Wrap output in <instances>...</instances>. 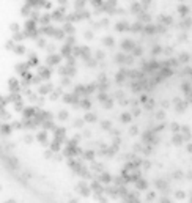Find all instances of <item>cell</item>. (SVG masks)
<instances>
[{
	"mask_svg": "<svg viewBox=\"0 0 192 203\" xmlns=\"http://www.w3.org/2000/svg\"><path fill=\"white\" fill-rule=\"evenodd\" d=\"M176 11H178V14H179L181 18H184V16H189L190 8H189L187 5H184V3H179V5L176 7Z\"/></svg>",
	"mask_w": 192,
	"mask_h": 203,
	"instance_id": "30bf717a",
	"label": "cell"
},
{
	"mask_svg": "<svg viewBox=\"0 0 192 203\" xmlns=\"http://www.w3.org/2000/svg\"><path fill=\"white\" fill-rule=\"evenodd\" d=\"M103 46H104V49H112L115 44H117V41H115V38L114 36H110V35H107V36H104L103 40Z\"/></svg>",
	"mask_w": 192,
	"mask_h": 203,
	"instance_id": "5b68a950",
	"label": "cell"
},
{
	"mask_svg": "<svg viewBox=\"0 0 192 203\" xmlns=\"http://www.w3.org/2000/svg\"><path fill=\"white\" fill-rule=\"evenodd\" d=\"M43 8H44L46 11H49V10L52 8V2H51V0H46V2L43 3Z\"/></svg>",
	"mask_w": 192,
	"mask_h": 203,
	"instance_id": "44dd1931",
	"label": "cell"
},
{
	"mask_svg": "<svg viewBox=\"0 0 192 203\" xmlns=\"http://www.w3.org/2000/svg\"><path fill=\"white\" fill-rule=\"evenodd\" d=\"M32 10H33V8H32L30 5L24 3V5H22V8H21V14H22L24 18H29V16H30V13H32Z\"/></svg>",
	"mask_w": 192,
	"mask_h": 203,
	"instance_id": "5bb4252c",
	"label": "cell"
},
{
	"mask_svg": "<svg viewBox=\"0 0 192 203\" xmlns=\"http://www.w3.org/2000/svg\"><path fill=\"white\" fill-rule=\"evenodd\" d=\"M57 3L63 7V5H68V0H57Z\"/></svg>",
	"mask_w": 192,
	"mask_h": 203,
	"instance_id": "7402d4cb",
	"label": "cell"
},
{
	"mask_svg": "<svg viewBox=\"0 0 192 203\" xmlns=\"http://www.w3.org/2000/svg\"><path fill=\"white\" fill-rule=\"evenodd\" d=\"M36 29H38V22H35V21H32V19H27V21H25V24H24V30L32 32V30H36Z\"/></svg>",
	"mask_w": 192,
	"mask_h": 203,
	"instance_id": "8fae6325",
	"label": "cell"
},
{
	"mask_svg": "<svg viewBox=\"0 0 192 203\" xmlns=\"http://www.w3.org/2000/svg\"><path fill=\"white\" fill-rule=\"evenodd\" d=\"M117 7H118V0H104V5H103L104 13H107L109 16L112 14V11H114Z\"/></svg>",
	"mask_w": 192,
	"mask_h": 203,
	"instance_id": "6da1fadb",
	"label": "cell"
},
{
	"mask_svg": "<svg viewBox=\"0 0 192 203\" xmlns=\"http://www.w3.org/2000/svg\"><path fill=\"white\" fill-rule=\"evenodd\" d=\"M129 2H134V0H129Z\"/></svg>",
	"mask_w": 192,
	"mask_h": 203,
	"instance_id": "cb8c5ba5",
	"label": "cell"
},
{
	"mask_svg": "<svg viewBox=\"0 0 192 203\" xmlns=\"http://www.w3.org/2000/svg\"><path fill=\"white\" fill-rule=\"evenodd\" d=\"M98 22H99V29H107L110 24V18H101Z\"/></svg>",
	"mask_w": 192,
	"mask_h": 203,
	"instance_id": "e0dca14e",
	"label": "cell"
},
{
	"mask_svg": "<svg viewBox=\"0 0 192 203\" xmlns=\"http://www.w3.org/2000/svg\"><path fill=\"white\" fill-rule=\"evenodd\" d=\"M151 2H153V0H140V3H142V8H143V11H147V8L151 5Z\"/></svg>",
	"mask_w": 192,
	"mask_h": 203,
	"instance_id": "d6986e66",
	"label": "cell"
},
{
	"mask_svg": "<svg viewBox=\"0 0 192 203\" xmlns=\"http://www.w3.org/2000/svg\"><path fill=\"white\" fill-rule=\"evenodd\" d=\"M10 30H11L13 33L21 32V24H18V22H11V24H10Z\"/></svg>",
	"mask_w": 192,
	"mask_h": 203,
	"instance_id": "ac0fdd59",
	"label": "cell"
},
{
	"mask_svg": "<svg viewBox=\"0 0 192 203\" xmlns=\"http://www.w3.org/2000/svg\"><path fill=\"white\" fill-rule=\"evenodd\" d=\"M88 3L93 7V10H94V8H103L104 0H88Z\"/></svg>",
	"mask_w": 192,
	"mask_h": 203,
	"instance_id": "2e32d148",
	"label": "cell"
},
{
	"mask_svg": "<svg viewBox=\"0 0 192 203\" xmlns=\"http://www.w3.org/2000/svg\"><path fill=\"white\" fill-rule=\"evenodd\" d=\"M129 25H131V22H129L128 19H123V21H118V22L115 24V30H117L118 33L129 32Z\"/></svg>",
	"mask_w": 192,
	"mask_h": 203,
	"instance_id": "3957f363",
	"label": "cell"
},
{
	"mask_svg": "<svg viewBox=\"0 0 192 203\" xmlns=\"http://www.w3.org/2000/svg\"><path fill=\"white\" fill-rule=\"evenodd\" d=\"M40 16H41V11H40V10H36V8H33V10H32V13H30V16H29V19H32V21L38 22V21H40Z\"/></svg>",
	"mask_w": 192,
	"mask_h": 203,
	"instance_id": "9a60e30c",
	"label": "cell"
},
{
	"mask_svg": "<svg viewBox=\"0 0 192 203\" xmlns=\"http://www.w3.org/2000/svg\"><path fill=\"white\" fill-rule=\"evenodd\" d=\"M178 2H181V3H183V2H184V0H178Z\"/></svg>",
	"mask_w": 192,
	"mask_h": 203,
	"instance_id": "603a6c76",
	"label": "cell"
},
{
	"mask_svg": "<svg viewBox=\"0 0 192 203\" xmlns=\"http://www.w3.org/2000/svg\"><path fill=\"white\" fill-rule=\"evenodd\" d=\"M156 22H157V24H161V25L170 27V25H173V18H172L170 14H159V16H157V19H156Z\"/></svg>",
	"mask_w": 192,
	"mask_h": 203,
	"instance_id": "7a4b0ae2",
	"label": "cell"
},
{
	"mask_svg": "<svg viewBox=\"0 0 192 203\" xmlns=\"http://www.w3.org/2000/svg\"><path fill=\"white\" fill-rule=\"evenodd\" d=\"M87 2H88V0H87Z\"/></svg>",
	"mask_w": 192,
	"mask_h": 203,
	"instance_id": "d4e9b609",
	"label": "cell"
},
{
	"mask_svg": "<svg viewBox=\"0 0 192 203\" xmlns=\"http://www.w3.org/2000/svg\"><path fill=\"white\" fill-rule=\"evenodd\" d=\"M61 30L65 32V35H74L76 33V27L71 22H63L61 24Z\"/></svg>",
	"mask_w": 192,
	"mask_h": 203,
	"instance_id": "52a82bcc",
	"label": "cell"
},
{
	"mask_svg": "<svg viewBox=\"0 0 192 203\" xmlns=\"http://www.w3.org/2000/svg\"><path fill=\"white\" fill-rule=\"evenodd\" d=\"M85 5H87V0H76V2H74V11L85 10Z\"/></svg>",
	"mask_w": 192,
	"mask_h": 203,
	"instance_id": "4fadbf2b",
	"label": "cell"
},
{
	"mask_svg": "<svg viewBox=\"0 0 192 203\" xmlns=\"http://www.w3.org/2000/svg\"><path fill=\"white\" fill-rule=\"evenodd\" d=\"M129 11L132 13V14H140L142 11H143V8H142V3L140 2H136V0H134V2H131V7H129Z\"/></svg>",
	"mask_w": 192,
	"mask_h": 203,
	"instance_id": "8992f818",
	"label": "cell"
},
{
	"mask_svg": "<svg viewBox=\"0 0 192 203\" xmlns=\"http://www.w3.org/2000/svg\"><path fill=\"white\" fill-rule=\"evenodd\" d=\"M51 14H52V22H58V24H63V22H65V16H66V14L60 13L58 10L52 11Z\"/></svg>",
	"mask_w": 192,
	"mask_h": 203,
	"instance_id": "ba28073f",
	"label": "cell"
},
{
	"mask_svg": "<svg viewBox=\"0 0 192 203\" xmlns=\"http://www.w3.org/2000/svg\"><path fill=\"white\" fill-rule=\"evenodd\" d=\"M14 44H16V43H14L13 40H8V41H7V44H5V47H7L8 51H13V47H14Z\"/></svg>",
	"mask_w": 192,
	"mask_h": 203,
	"instance_id": "ffe728a7",
	"label": "cell"
},
{
	"mask_svg": "<svg viewBox=\"0 0 192 203\" xmlns=\"http://www.w3.org/2000/svg\"><path fill=\"white\" fill-rule=\"evenodd\" d=\"M139 18H137V21H140L142 24H151V14L150 13H147V11H142L140 14H137Z\"/></svg>",
	"mask_w": 192,
	"mask_h": 203,
	"instance_id": "9c48e42d",
	"label": "cell"
},
{
	"mask_svg": "<svg viewBox=\"0 0 192 203\" xmlns=\"http://www.w3.org/2000/svg\"><path fill=\"white\" fill-rule=\"evenodd\" d=\"M38 24H40V25H49V24H52V14H51L49 11H46V13H41Z\"/></svg>",
	"mask_w": 192,
	"mask_h": 203,
	"instance_id": "277c9868",
	"label": "cell"
},
{
	"mask_svg": "<svg viewBox=\"0 0 192 203\" xmlns=\"http://www.w3.org/2000/svg\"><path fill=\"white\" fill-rule=\"evenodd\" d=\"M82 36H83V40H85V41H93V40H94V30L87 29V30H83Z\"/></svg>",
	"mask_w": 192,
	"mask_h": 203,
	"instance_id": "7c38bea8",
	"label": "cell"
}]
</instances>
